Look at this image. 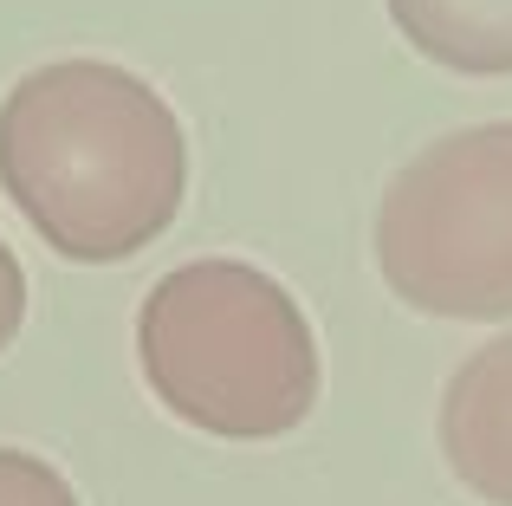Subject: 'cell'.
I'll list each match as a JSON object with an SVG mask.
<instances>
[{"label": "cell", "mask_w": 512, "mask_h": 506, "mask_svg": "<svg viewBox=\"0 0 512 506\" xmlns=\"http://www.w3.org/2000/svg\"><path fill=\"white\" fill-rule=\"evenodd\" d=\"M0 189L52 253L130 260L188 195L182 117L111 59L39 65L0 104Z\"/></svg>", "instance_id": "6da1fadb"}, {"label": "cell", "mask_w": 512, "mask_h": 506, "mask_svg": "<svg viewBox=\"0 0 512 506\" xmlns=\"http://www.w3.org/2000/svg\"><path fill=\"white\" fill-rule=\"evenodd\" d=\"M137 364L175 422L221 442L292 435L318 403V338L273 273L188 260L137 312Z\"/></svg>", "instance_id": "7a4b0ae2"}, {"label": "cell", "mask_w": 512, "mask_h": 506, "mask_svg": "<svg viewBox=\"0 0 512 506\" xmlns=\"http://www.w3.org/2000/svg\"><path fill=\"white\" fill-rule=\"evenodd\" d=\"M376 266L428 318H512V124L454 130L389 182Z\"/></svg>", "instance_id": "3957f363"}, {"label": "cell", "mask_w": 512, "mask_h": 506, "mask_svg": "<svg viewBox=\"0 0 512 506\" xmlns=\"http://www.w3.org/2000/svg\"><path fill=\"white\" fill-rule=\"evenodd\" d=\"M441 455L487 506H512V331L480 344L441 390Z\"/></svg>", "instance_id": "277c9868"}, {"label": "cell", "mask_w": 512, "mask_h": 506, "mask_svg": "<svg viewBox=\"0 0 512 506\" xmlns=\"http://www.w3.org/2000/svg\"><path fill=\"white\" fill-rule=\"evenodd\" d=\"M389 20L448 72L512 78V0H389Z\"/></svg>", "instance_id": "5b68a950"}, {"label": "cell", "mask_w": 512, "mask_h": 506, "mask_svg": "<svg viewBox=\"0 0 512 506\" xmlns=\"http://www.w3.org/2000/svg\"><path fill=\"white\" fill-rule=\"evenodd\" d=\"M0 506H78V494L46 455L0 448Z\"/></svg>", "instance_id": "8992f818"}, {"label": "cell", "mask_w": 512, "mask_h": 506, "mask_svg": "<svg viewBox=\"0 0 512 506\" xmlns=\"http://www.w3.org/2000/svg\"><path fill=\"white\" fill-rule=\"evenodd\" d=\"M20 318H26V273L13 260V247L0 241V351L20 338Z\"/></svg>", "instance_id": "52a82bcc"}]
</instances>
